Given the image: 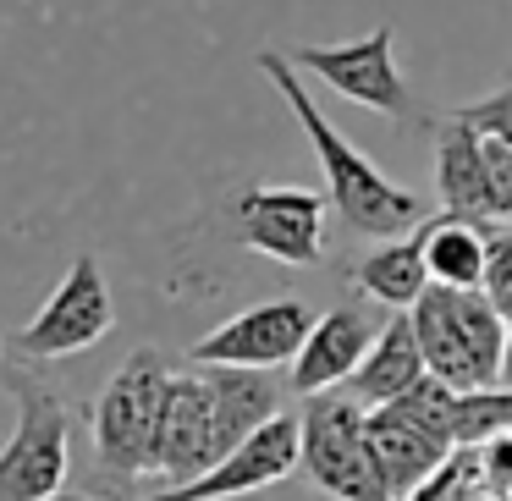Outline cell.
<instances>
[{
  "instance_id": "4fadbf2b",
  "label": "cell",
  "mask_w": 512,
  "mask_h": 501,
  "mask_svg": "<svg viewBox=\"0 0 512 501\" xmlns=\"http://www.w3.org/2000/svg\"><path fill=\"white\" fill-rule=\"evenodd\" d=\"M375 336H380V331L369 325V314L358 309V303L325 309L320 320H314V331H309V342H303V353L292 358V380H287V386L298 391V397L342 391L347 380L358 375V364L369 358Z\"/></svg>"
},
{
  "instance_id": "9a60e30c",
  "label": "cell",
  "mask_w": 512,
  "mask_h": 501,
  "mask_svg": "<svg viewBox=\"0 0 512 501\" xmlns=\"http://www.w3.org/2000/svg\"><path fill=\"white\" fill-rule=\"evenodd\" d=\"M430 375V364H424V347H419V331H413V314L408 309H391V320L380 325L375 347H369V358L358 364V375L347 380V397H358L364 408H386V402H397L402 391H413L419 380Z\"/></svg>"
},
{
  "instance_id": "d6986e66",
  "label": "cell",
  "mask_w": 512,
  "mask_h": 501,
  "mask_svg": "<svg viewBox=\"0 0 512 501\" xmlns=\"http://www.w3.org/2000/svg\"><path fill=\"white\" fill-rule=\"evenodd\" d=\"M485 298L501 314H512V232L490 226V265H485Z\"/></svg>"
},
{
  "instance_id": "7a4b0ae2",
  "label": "cell",
  "mask_w": 512,
  "mask_h": 501,
  "mask_svg": "<svg viewBox=\"0 0 512 501\" xmlns=\"http://www.w3.org/2000/svg\"><path fill=\"white\" fill-rule=\"evenodd\" d=\"M166 397H171V369L160 347H133L122 358V369L105 380L89 424H94V457H100V468L111 479L155 474Z\"/></svg>"
},
{
  "instance_id": "484cf974",
  "label": "cell",
  "mask_w": 512,
  "mask_h": 501,
  "mask_svg": "<svg viewBox=\"0 0 512 501\" xmlns=\"http://www.w3.org/2000/svg\"><path fill=\"white\" fill-rule=\"evenodd\" d=\"M0 358H6V342H0Z\"/></svg>"
},
{
  "instance_id": "52a82bcc",
  "label": "cell",
  "mask_w": 512,
  "mask_h": 501,
  "mask_svg": "<svg viewBox=\"0 0 512 501\" xmlns=\"http://www.w3.org/2000/svg\"><path fill=\"white\" fill-rule=\"evenodd\" d=\"M111 325H116L111 281H105L94 254H78L67 276L50 287V298L39 303V314L23 325L17 347L28 358H72V353H89L100 336H111Z\"/></svg>"
},
{
  "instance_id": "ac0fdd59",
  "label": "cell",
  "mask_w": 512,
  "mask_h": 501,
  "mask_svg": "<svg viewBox=\"0 0 512 501\" xmlns=\"http://www.w3.org/2000/svg\"><path fill=\"white\" fill-rule=\"evenodd\" d=\"M512 430V386L457 391V446H485Z\"/></svg>"
},
{
  "instance_id": "5b68a950",
  "label": "cell",
  "mask_w": 512,
  "mask_h": 501,
  "mask_svg": "<svg viewBox=\"0 0 512 501\" xmlns=\"http://www.w3.org/2000/svg\"><path fill=\"white\" fill-rule=\"evenodd\" d=\"M303 474L331 501H397L369 441V408L347 391L303 397Z\"/></svg>"
},
{
  "instance_id": "5bb4252c",
  "label": "cell",
  "mask_w": 512,
  "mask_h": 501,
  "mask_svg": "<svg viewBox=\"0 0 512 501\" xmlns=\"http://www.w3.org/2000/svg\"><path fill=\"white\" fill-rule=\"evenodd\" d=\"M369 441H375V457H380V468H386L397 501H408L413 490L430 485V479L452 463V441L424 430V424H413L397 402L369 408Z\"/></svg>"
},
{
  "instance_id": "d4e9b609",
  "label": "cell",
  "mask_w": 512,
  "mask_h": 501,
  "mask_svg": "<svg viewBox=\"0 0 512 501\" xmlns=\"http://www.w3.org/2000/svg\"><path fill=\"white\" fill-rule=\"evenodd\" d=\"M45 501H100V496H83V490H56V496H45Z\"/></svg>"
},
{
  "instance_id": "cb8c5ba5",
  "label": "cell",
  "mask_w": 512,
  "mask_h": 501,
  "mask_svg": "<svg viewBox=\"0 0 512 501\" xmlns=\"http://www.w3.org/2000/svg\"><path fill=\"white\" fill-rule=\"evenodd\" d=\"M501 386H512V314H507V353H501Z\"/></svg>"
},
{
  "instance_id": "7c38bea8",
  "label": "cell",
  "mask_w": 512,
  "mask_h": 501,
  "mask_svg": "<svg viewBox=\"0 0 512 501\" xmlns=\"http://www.w3.org/2000/svg\"><path fill=\"white\" fill-rule=\"evenodd\" d=\"M215 435V391H210V369L193 364V375H171V397H166V424H160V463L155 474L171 485H188L215 463L210 452Z\"/></svg>"
},
{
  "instance_id": "44dd1931",
  "label": "cell",
  "mask_w": 512,
  "mask_h": 501,
  "mask_svg": "<svg viewBox=\"0 0 512 501\" xmlns=\"http://www.w3.org/2000/svg\"><path fill=\"white\" fill-rule=\"evenodd\" d=\"M479 474H485V485L496 490V496H512V430L507 435H496V441H485L479 446Z\"/></svg>"
},
{
  "instance_id": "ffe728a7",
  "label": "cell",
  "mask_w": 512,
  "mask_h": 501,
  "mask_svg": "<svg viewBox=\"0 0 512 501\" xmlns=\"http://www.w3.org/2000/svg\"><path fill=\"white\" fill-rule=\"evenodd\" d=\"M463 116L485 138H507V144H512V89H496V94H485V100L463 105Z\"/></svg>"
},
{
  "instance_id": "30bf717a",
  "label": "cell",
  "mask_w": 512,
  "mask_h": 501,
  "mask_svg": "<svg viewBox=\"0 0 512 501\" xmlns=\"http://www.w3.org/2000/svg\"><path fill=\"white\" fill-rule=\"evenodd\" d=\"M292 468H303V419L281 408L232 457H221L210 474L188 479V485H166L144 501H237V496H254L265 485H281Z\"/></svg>"
},
{
  "instance_id": "ba28073f",
  "label": "cell",
  "mask_w": 512,
  "mask_h": 501,
  "mask_svg": "<svg viewBox=\"0 0 512 501\" xmlns=\"http://www.w3.org/2000/svg\"><path fill=\"white\" fill-rule=\"evenodd\" d=\"M292 61H298V72H314L342 100L391 116L397 127L413 116V89L397 72V34L391 28H375V34L353 39V45H303L292 50Z\"/></svg>"
},
{
  "instance_id": "3957f363",
  "label": "cell",
  "mask_w": 512,
  "mask_h": 501,
  "mask_svg": "<svg viewBox=\"0 0 512 501\" xmlns=\"http://www.w3.org/2000/svg\"><path fill=\"white\" fill-rule=\"evenodd\" d=\"M408 314L435 380H446L457 391L501 386L507 314L485 298V287H430Z\"/></svg>"
},
{
  "instance_id": "9c48e42d",
  "label": "cell",
  "mask_w": 512,
  "mask_h": 501,
  "mask_svg": "<svg viewBox=\"0 0 512 501\" xmlns=\"http://www.w3.org/2000/svg\"><path fill=\"white\" fill-rule=\"evenodd\" d=\"M320 314L303 298H265L254 309L221 320L210 336L193 342V364H221V369H281L303 353Z\"/></svg>"
},
{
  "instance_id": "8992f818",
  "label": "cell",
  "mask_w": 512,
  "mask_h": 501,
  "mask_svg": "<svg viewBox=\"0 0 512 501\" xmlns=\"http://www.w3.org/2000/svg\"><path fill=\"white\" fill-rule=\"evenodd\" d=\"M232 232L254 254L309 270L325 259V193L287 188V182H254L232 199Z\"/></svg>"
},
{
  "instance_id": "e0dca14e",
  "label": "cell",
  "mask_w": 512,
  "mask_h": 501,
  "mask_svg": "<svg viewBox=\"0 0 512 501\" xmlns=\"http://www.w3.org/2000/svg\"><path fill=\"white\" fill-rule=\"evenodd\" d=\"M424 259L435 287H485L490 265V226L463 215H430L424 221Z\"/></svg>"
},
{
  "instance_id": "2e32d148",
  "label": "cell",
  "mask_w": 512,
  "mask_h": 501,
  "mask_svg": "<svg viewBox=\"0 0 512 501\" xmlns=\"http://www.w3.org/2000/svg\"><path fill=\"white\" fill-rule=\"evenodd\" d=\"M353 287L364 292L369 303H380V309H413V303L435 287L430 259H424V226L419 232H402V237H386L380 248H369V254L353 265Z\"/></svg>"
},
{
  "instance_id": "7402d4cb",
  "label": "cell",
  "mask_w": 512,
  "mask_h": 501,
  "mask_svg": "<svg viewBox=\"0 0 512 501\" xmlns=\"http://www.w3.org/2000/svg\"><path fill=\"white\" fill-rule=\"evenodd\" d=\"M490 177H496V226L512 221V144L490 138Z\"/></svg>"
},
{
  "instance_id": "277c9868",
  "label": "cell",
  "mask_w": 512,
  "mask_h": 501,
  "mask_svg": "<svg viewBox=\"0 0 512 501\" xmlns=\"http://www.w3.org/2000/svg\"><path fill=\"white\" fill-rule=\"evenodd\" d=\"M0 386L17 402V430L0 446V501H45L67 490L72 463V408L34 369H0Z\"/></svg>"
},
{
  "instance_id": "8fae6325",
  "label": "cell",
  "mask_w": 512,
  "mask_h": 501,
  "mask_svg": "<svg viewBox=\"0 0 512 501\" xmlns=\"http://www.w3.org/2000/svg\"><path fill=\"white\" fill-rule=\"evenodd\" d=\"M435 193L446 215L496 226V177H490V138L452 111L435 122Z\"/></svg>"
},
{
  "instance_id": "603a6c76",
  "label": "cell",
  "mask_w": 512,
  "mask_h": 501,
  "mask_svg": "<svg viewBox=\"0 0 512 501\" xmlns=\"http://www.w3.org/2000/svg\"><path fill=\"white\" fill-rule=\"evenodd\" d=\"M452 490H463V474H457V463H446L441 474H435L430 485H419L408 501H452Z\"/></svg>"
},
{
  "instance_id": "6da1fadb",
  "label": "cell",
  "mask_w": 512,
  "mask_h": 501,
  "mask_svg": "<svg viewBox=\"0 0 512 501\" xmlns=\"http://www.w3.org/2000/svg\"><path fill=\"white\" fill-rule=\"evenodd\" d=\"M259 72L276 83L281 105L298 116L303 138H309L314 160H320V171H325L331 210L342 215V221L353 226L358 237H375V243H386V237L419 232V226L430 221L419 193L402 188V182H391L386 171L375 166V160H364L331 122H325V111L309 100V89H303V78H298V61L281 56V50H259Z\"/></svg>"
}]
</instances>
